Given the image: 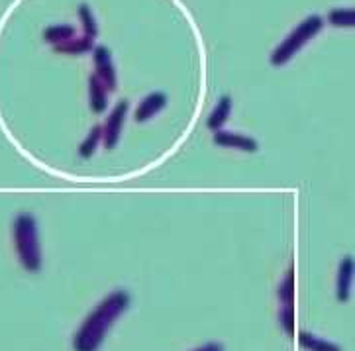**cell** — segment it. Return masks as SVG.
Instances as JSON below:
<instances>
[{
  "label": "cell",
  "instance_id": "cell-1",
  "mask_svg": "<svg viewBox=\"0 0 355 351\" xmlns=\"http://www.w3.org/2000/svg\"><path fill=\"white\" fill-rule=\"evenodd\" d=\"M130 302L132 300H130V295L126 291L110 293L80 324V328L77 329V334L73 338V350L98 351L108 329L112 328L116 320L126 312Z\"/></svg>",
  "mask_w": 355,
  "mask_h": 351
},
{
  "label": "cell",
  "instance_id": "cell-2",
  "mask_svg": "<svg viewBox=\"0 0 355 351\" xmlns=\"http://www.w3.org/2000/svg\"><path fill=\"white\" fill-rule=\"evenodd\" d=\"M12 238L18 259L26 271L37 273L42 269V246L37 234V222L32 214H18L12 224Z\"/></svg>",
  "mask_w": 355,
  "mask_h": 351
},
{
  "label": "cell",
  "instance_id": "cell-3",
  "mask_svg": "<svg viewBox=\"0 0 355 351\" xmlns=\"http://www.w3.org/2000/svg\"><path fill=\"white\" fill-rule=\"evenodd\" d=\"M322 26H324V20H322L320 16H316V14L304 18L291 34L286 35L285 42L273 51V55H271L273 67H281V65H285L286 61H291L304 47L306 42H310L314 35L320 32Z\"/></svg>",
  "mask_w": 355,
  "mask_h": 351
},
{
  "label": "cell",
  "instance_id": "cell-4",
  "mask_svg": "<svg viewBox=\"0 0 355 351\" xmlns=\"http://www.w3.org/2000/svg\"><path fill=\"white\" fill-rule=\"evenodd\" d=\"M126 112H128V102L122 101L116 104L112 114L108 116V120H106V124H104L103 128V137H104V146H106V149L116 148L118 139H120V136H122V128H124Z\"/></svg>",
  "mask_w": 355,
  "mask_h": 351
},
{
  "label": "cell",
  "instance_id": "cell-5",
  "mask_svg": "<svg viewBox=\"0 0 355 351\" xmlns=\"http://www.w3.org/2000/svg\"><path fill=\"white\" fill-rule=\"evenodd\" d=\"M94 51V65H96V77L101 79L104 87L108 91H114L116 89V71L112 65V57L108 47L98 46L92 49Z\"/></svg>",
  "mask_w": 355,
  "mask_h": 351
},
{
  "label": "cell",
  "instance_id": "cell-6",
  "mask_svg": "<svg viewBox=\"0 0 355 351\" xmlns=\"http://www.w3.org/2000/svg\"><path fill=\"white\" fill-rule=\"evenodd\" d=\"M214 144L220 148H234L241 149V151H257V142L253 137L241 136V134H234V132H226V130H218L214 132Z\"/></svg>",
  "mask_w": 355,
  "mask_h": 351
},
{
  "label": "cell",
  "instance_id": "cell-7",
  "mask_svg": "<svg viewBox=\"0 0 355 351\" xmlns=\"http://www.w3.org/2000/svg\"><path fill=\"white\" fill-rule=\"evenodd\" d=\"M354 259L345 257L338 267V279H336V296L340 302H347L352 296V283H354Z\"/></svg>",
  "mask_w": 355,
  "mask_h": 351
},
{
  "label": "cell",
  "instance_id": "cell-8",
  "mask_svg": "<svg viewBox=\"0 0 355 351\" xmlns=\"http://www.w3.org/2000/svg\"><path fill=\"white\" fill-rule=\"evenodd\" d=\"M165 104H167V96L163 92H151V94H148L138 106L136 114H134L136 122H146L149 118H153Z\"/></svg>",
  "mask_w": 355,
  "mask_h": 351
},
{
  "label": "cell",
  "instance_id": "cell-9",
  "mask_svg": "<svg viewBox=\"0 0 355 351\" xmlns=\"http://www.w3.org/2000/svg\"><path fill=\"white\" fill-rule=\"evenodd\" d=\"M298 343L306 351H342L340 345H336V343L328 340H322V338L310 334V332H300L298 334Z\"/></svg>",
  "mask_w": 355,
  "mask_h": 351
},
{
  "label": "cell",
  "instance_id": "cell-10",
  "mask_svg": "<svg viewBox=\"0 0 355 351\" xmlns=\"http://www.w3.org/2000/svg\"><path fill=\"white\" fill-rule=\"evenodd\" d=\"M230 112H232V99H230V96H222L220 102L216 104V108H214L212 114L208 116L207 126L210 128V130L218 132V130L222 128V124L228 120Z\"/></svg>",
  "mask_w": 355,
  "mask_h": 351
},
{
  "label": "cell",
  "instance_id": "cell-11",
  "mask_svg": "<svg viewBox=\"0 0 355 351\" xmlns=\"http://www.w3.org/2000/svg\"><path fill=\"white\" fill-rule=\"evenodd\" d=\"M91 108L96 114H103L108 106V96H106V87H104L101 79L96 75L91 77Z\"/></svg>",
  "mask_w": 355,
  "mask_h": 351
},
{
  "label": "cell",
  "instance_id": "cell-12",
  "mask_svg": "<svg viewBox=\"0 0 355 351\" xmlns=\"http://www.w3.org/2000/svg\"><path fill=\"white\" fill-rule=\"evenodd\" d=\"M75 35V28L69 26V24H59V26H49L46 32H44V40L58 46V44H63L67 40H73Z\"/></svg>",
  "mask_w": 355,
  "mask_h": 351
},
{
  "label": "cell",
  "instance_id": "cell-13",
  "mask_svg": "<svg viewBox=\"0 0 355 351\" xmlns=\"http://www.w3.org/2000/svg\"><path fill=\"white\" fill-rule=\"evenodd\" d=\"M53 49L58 53H87L92 49V40L83 35L80 40H67L63 44H58V46H53Z\"/></svg>",
  "mask_w": 355,
  "mask_h": 351
},
{
  "label": "cell",
  "instance_id": "cell-14",
  "mask_svg": "<svg viewBox=\"0 0 355 351\" xmlns=\"http://www.w3.org/2000/svg\"><path fill=\"white\" fill-rule=\"evenodd\" d=\"M279 300L285 306H295V267H291L283 283L279 284Z\"/></svg>",
  "mask_w": 355,
  "mask_h": 351
},
{
  "label": "cell",
  "instance_id": "cell-15",
  "mask_svg": "<svg viewBox=\"0 0 355 351\" xmlns=\"http://www.w3.org/2000/svg\"><path fill=\"white\" fill-rule=\"evenodd\" d=\"M328 20L338 26V28H354L355 26V12L352 8H334L328 14Z\"/></svg>",
  "mask_w": 355,
  "mask_h": 351
},
{
  "label": "cell",
  "instance_id": "cell-16",
  "mask_svg": "<svg viewBox=\"0 0 355 351\" xmlns=\"http://www.w3.org/2000/svg\"><path fill=\"white\" fill-rule=\"evenodd\" d=\"M101 137H103V128L101 126H94L91 130V134L87 136V139L83 142L79 146V155L83 159H89L94 153V149L98 146V142H101Z\"/></svg>",
  "mask_w": 355,
  "mask_h": 351
},
{
  "label": "cell",
  "instance_id": "cell-17",
  "mask_svg": "<svg viewBox=\"0 0 355 351\" xmlns=\"http://www.w3.org/2000/svg\"><path fill=\"white\" fill-rule=\"evenodd\" d=\"M79 16H80V20H83V26H85V37L94 40L96 34H98V28H96V22H94V16H92L91 8H89L87 4H80Z\"/></svg>",
  "mask_w": 355,
  "mask_h": 351
},
{
  "label": "cell",
  "instance_id": "cell-18",
  "mask_svg": "<svg viewBox=\"0 0 355 351\" xmlns=\"http://www.w3.org/2000/svg\"><path fill=\"white\" fill-rule=\"evenodd\" d=\"M279 322L288 336H295V306H283L279 314Z\"/></svg>",
  "mask_w": 355,
  "mask_h": 351
},
{
  "label": "cell",
  "instance_id": "cell-19",
  "mask_svg": "<svg viewBox=\"0 0 355 351\" xmlns=\"http://www.w3.org/2000/svg\"><path fill=\"white\" fill-rule=\"evenodd\" d=\"M195 351H224V348L220 343H216V341H210V343H205V345L196 348Z\"/></svg>",
  "mask_w": 355,
  "mask_h": 351
}]
</instances>
